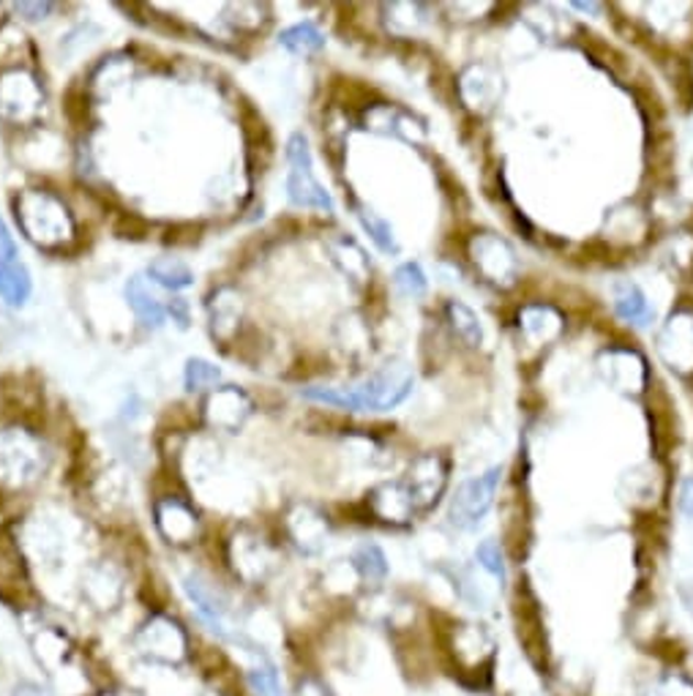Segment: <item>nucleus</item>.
I'll return each instance as SVG.
<instances>
[{"label": "nucleus", "mask_w": 693, "mask_h": 696, "mask_svg": "<svg viewBox=\"0 0 693 696\" xmlns=\"http://www.w3.org/2000/svg\"><path fill=\"white\" fill-rule=\"evenodd\" d=\"M186 593L195 601V607L200 609V615L210 622L213 631H219L221 637H227V604L213 587L208 585L200 576H186Z\"/></svg>", "instance_id": "nucleus-19"}, {"label": "nucleus", "mask_w": 693, "mask_h": 696, "mask_svg": "<svg viewBox=\"0 0 693 696\" xmlns=\"http://www.w3.org/2000/svg\"><path fill=\"white\" fill-rule=\"evenodd\" d=\"M249 412H252V401L246 399V394H243V390L221 388L208 399L206 418H208L210 427L238 429L243 421H246Z\"/></svg>", "instance_id": "nucleus-16"}, {"label": "nucleus", "mask_w": 693, "mask_h": 696, "mask_svg": "<svg viewBox=\"0 0 693 696\" xmlns=\"http://www.w3.org/2000/svg\"><path fill=\"white\" fill-rule=\"evenodd\" d=\"M331 254H333V259H337L339 268H342L350 279L366 281L369 274H372L366 254H363L361 246H358L355 241H350V237H339V241L331 246Z\"/></svg>", "instance_id": "nucleus-24"}, {"label": "nucleus", "mask_w": 693, "mask_h": 696, "mask_svg": "<svg viewBox=\"0 0 693 696\" xmlns=\"http://www.w3.org/2000/svg\"><path fill=\"white\" fill-rule=\"evenodd\" d=\"M678 506H680V511L685 513V517L693 519V478L683 480V486H680Z\"/></svg>", "instance_id": "nucleus-35"}, {"label": "nucleus", "mask_w": 693, "mask_h": 696, "mask_svg": "<svg viewBox=\"0 0 693 696\" xmlns=\"http://www.w3.org/2000/svg\"><path fill=\"white\" fill-rule=\"evenodd\" d=\"M278 44L284 49H289L293 55H311V53H320L326 47V36L317 31L311 22H300V25L287 27V31L278 36Z\"/></svg>", "instance_id": "nucleus-25"}, {"label": "nucleus", "mask_w": 693, "mask_h": 696, "mask_svg": "<svg viewBox=\"0 0 693 696\" xmlns=\"http://www.w3.org/2000/svg\"><path fill=\"white\" fill-rule=\"evenodd\" d=\"M451 655L459 670H462V675H479L492 664L494 642L481 626L462 622V626L451 631Z\"/></svg>", "instance_id": "nucleus-11"}, {"label": "nucleus", "mask_w": 693, "mask_h": 696, "mask_svg": "<svg viewBox=\"0 0 693 696\" xmlns=\"http://www.w3.org/2000/svg\"><path fill=\"white\" fill-rule=\"evenodd\" d=\"M33 281L31 274L22 263L9 265V268H0V298H3L9 307H22V303L31 298Z\"/></svg>", "instance_id": "nucleus-23"}, {"label": "nucleus", "mask_w": 693, "mask_h": 696, "mask_svg": "<svg viewBox=\"0 0 693 696\" xmlns=\"http://www.w3.org/2000/svg\"><path fill=\"white\" fill-rule=\"evenodd\" d=\"M138 650L145 659L158 661V664H180L186 659L189 642L178 622L156 615L140 628Z\"/></svg>", "instance_id": "nucleus-7"}, {"label": "nucleus", "mask_w": 693, "mask_h": 696, "mask_svg": "<svg viewBox=\"0 0 693 696\" xmlns=\"http://www.w3.org/2000/svg\"><path fill=\"white\" fill-rule=\"evenodd\" d=\"M396 290L405 298H420L426 296V274L418 263H405L396 268L394 274Z\"/></svg>", "instance_id": "nucleus-29"}, {"label": "nucleus", "mask_w": 693, "mask_h": 696, "mask_svg": "<svg viewBox=\"0 0 693 696\" xmlns=\"http://www.w3.org/2000/svg\"><path fill=\"white\" fill-rule=\"evenodd\" d=\"M598 372L609 388L625 396H641L647 388V364L636 350L609 347L598 355Z\"/></svg>", "instance_id": "nucleus-9"}, {"label": "nucleus", "mask_w": 693, "mask_h": 696, "mask_svg": "<svg viewBox=\"0 0 693 696\" xmlns=\"http://www.w3.org/2000/svg\"><path fill=\"white\" fill-rule=\"evenodd\" d=\"M287 162H289V175H287L289 202L298 208L333 213V200L326 191V186L317 180L315 167H311L309 143H306L304 134H293V137H289Z\"/></svg>", "instance_id": "nucleus-3"}, {"label": "nucleus", "mask_w": 693, "mask_h": 696, "mask_svg": "<svg viewBox=\"0 0 693 696\" xmlns=\"http://www.w3.org/2000/svg\"><path fill=\"white\" fill-rule=\"evenodd\" d=\"M446 320L451 325V331L457 333V339H462L468 347H481L484 344V328H481L479 314L462 301H448L446 307Z\"/></svg>", "instance_id": "nucleus-22"}, {"label": "nucleus", "mask_w": 693, "mask_h": 696, "mask_svg": "<svg viewBox=\"0 0 693 696\" xmlns=\"http://www.w3.org/2000/svg\"><path fill=\"white\" fill-rule=\"evenodd\" d=\"M656 350L661 355L663 364L678 375L691 377L693 375V311L678 309L669 314L663 328L658 331Z\"/></svg>", "instance_id": "nucleus-6"}, {"label": "nucleus", "mask_w": 693, "mask_h": 696, "mask_svg": "<svg viewBox=\"0 0 693 696\" xmlns=\"http://www.w3.org/2000/svg\"><path fill=\"white\" fill-rule=\"evenodd\" d=\"M249 686L257 696H282V683H278V672L271 661H260L252 672H249Z\"/></svg>", "instance_id": "nucleus-30"}, {"label": "nucleus", "mask_w": 693, "mask_h": 696, "mask_svg": "<svg viewBox=\"0 0 693 696\" xmlns=\"http://www.w3.org/2000/svg\"><path fill=\"white\" fill-rule=\"evenodd\" d=\"M289 535L298 543L304 552L315 554L326 546L328 541V522L320 511H315L311 506H298L293 513H289Z\"/></svg>", "instance_id": "nucleus-17"}, {"label": "nucleus", "mask_w": 693, "mask_h": 696, "mask_svg": "<svg viewBox=\"0 0 693 696\" xmlns=\"http://www.w3.org/2000/svg\"><path fill=\"white\" fill-rule=\"evenodd\" d=\"M156 522L169 543H189L197 539V517L175 497L158 506Z\"/></svg>", "instance_id": "nucleus-18"}, {"label": "nucleus", "mask_w": 693, "mask_h": 696, "mask_svg": "<svg viewBox=\"0 0 693 696\" xmlns=\"http://www.w3.org/2000/svg\"><path fill=\"white\" fill-rule=\"evenodd\" d=\"M352 565H355L358 576H361L366 585H383L385 576H388V560H385L383 549L369 543V546H361L355 554H352Z\"/></svg>", "instance_id": "nucleus-26"}, {"label": "nucleus", "mask_w": 693, "mask_h": 696, "mask_svg": "<svg viewBox=\"0 0 693 696\" xmlns=\"http://www.w3.org/2000/svg\"><path fill=\"white\" fill-rule=\"evenodd\" d=\"M366 129L380 134H388V137H399L410 145L426 143V123L418 115H413L410 110L396 104H374L369 107L366 115H363Z\"/></svg>", "instance_id": "nucleus-13"}, {"label": "nucleus", "mask_w": 693, "mask_h": 696, "mask_svg": "<svg viewBox=\"0 0 693 696\" xmlns=\"http://www.w3.org/2000/svg\"><path fill=\"white\" fill-rule=\"evenodd\" d=\"M459 96L475 115H488L503 96V77L486 64H473L459 77Z\"/></svg>", "instance_id": "nucleus-12"}, {"label": "nucleus", "mask_w": 693, "mask_h": 696, "mask_svg": "<svg viewBox=\"0 0 693 696\" xmlns=\"http://www.w3.org/2000/svg\"><path fill=\"white\" fill-rule=\"evenodd\" d=\"M647 696H693V683L683 675H667L650 688Z\"/></svg>", "instance_id": "nucleus-33"}, {"label": "nucleus", "mask_w": 693, "mask_h": 696, "mask_svg": "<svg viewBox=\"0 0 693 696\" xmlns=\"http://www.w3.org/2000/svg\"><path fill=\"white\" fill-rule=\"evenodd\" d=\"M127 298H129V307L134 309V314H138L140 320L145 322V325H151V328L164 325V320H167V309H164L162 301H158V298L153 296L151 290H147V285L142 276L129 279Z\"/></svg>", "instance_id": "nucleus-21"}, {"label": "nucleus", "mask_w": 693, "mask_h": 696, "mask_svg": "<svg viewBox=\"0 0 693 696\" xmlns=\"http://www.w3.org/2000/svg\"><path fill=\"white\" fill-rule=\"evenodd\" d=\"M358 219H361L363 230L369 232V237H372V241L377 243L380 252H385V254L399 252V243H396L394 230H391V224L385 222L383 217H377V213L369 211V208L358 206Z\"/></svg>", "instance_id": "nucleus-28"}, {"label": "nucleus", "mask_w": 693, "mask_h": 696, "mask_svg": "<svg viewBox=\"0 0 693 696\" xmlns=\"http://www.w3.org/2000/svg\"><path fill=\"white\" fill-rule=\"evenodd\" d=\"M416 377L405 364H388L385 369L374 372L369 380L350 388H304L300 394L320 405L342 407V410H394L413 394Z\"/></svg>", "instance_id": "nucleus-1"}, {"label": "nucleus", "mask_w": 693, "mask_h": 696, "mask_svg": "<svg viewBox=\"0 0 693 696\" xmlns=\"http://www.w3.org/2000/svg\"><path fill=\"white\" fill-rule=\"evenodd\" d=\"M295 696H331V694H328V688L322 686L320 681H315V677H306V681L298 683V692H295Z\"/></svg>", "instance_id": "nucleus-36"}, {"label": "nucleus", "mask_w": 693, "mask_h": 696, "mask_svg": "<svg viewBox=\"0 0 693 696\" xmlns=\"http://www.w3.org/2000/svg\"><path fill=\"white\" fill-rule=\"evenodd\" d=\"M565 328V320L549 303H530L519 311V333L532 347H547Z\"/></svg>", "instance_id": "nucleus-15"}, {"label": "nucleus", "mask_w": 693, "mask_h": 696, "mask_svg": "<svg viewBox=\"0 0 693 696\" xmlns=\"http://www.w3.org/2000/svg\"><path fill=\"white\" fill-rule=\"evenodd\" d=\"M221 380V372L213 364L202 358H191L186 364V388L189 390H206L216 388V383Z\"/></svg>", "instance_id": "nucleus-31"}, {"label": "nucleus", "mask_w": 693, "mask_h": 696, "mask_svg": "<svg viewBox=\"0 0 693 696\" xmlns=\"http://www.w3.org/2000/svg\"><path fill=\"white\" fill-rule=\"evenodd\" d=\"M16 222L38 246L55 248L74 235L69 211L50 191H22L14 200Z\"/></svg>", "instance_id": "nucleus-2"}, {"label": "nucleus", "mask_w": 693, "mask_h": 696, "mask_svg": "<svg viewBox=\"0 0 693 696\" xmlns=\"http://www.w3.org/2000/svg\"><path fill=\"white\" fill-rule=\"evenodd\" d=\"M147 276H151L156 285L167 287V290H186V287H191V281H195V274H191L180 259L173 257L156 259V263L147 268Z\"/></svg>", "instance_id": "nucleus-27"}, {"label": "nucleus", "mask_w": 693, "mask_h": 696, "mask_svg": "<svg viewBox=\"0 0 693 696\" xmlns=\"http://www.w3.org/2000/svg\"><path fill=\"white\" fill-rule=\"evenodd\" d=\"M579 11H601L598 3H573Z\"/></svg>", "instance_id": "nucleus-38"}, {"label": "nucleus", "mask_w": 693, "mask_h": 696, "mask_svg": "<svg viewBox=\"0 0 693 696\" xmlns=\"http://www.w3.org/2000/svg\"><path fill=\"white\" fill-rule=\"evenodd\" d=\"M468 257L473 263L475 274L492 287H514L519 279V257H516L514 246L505 237L492 235V232H481L473 235L468 243Z\"/></svg>", "instance_id": "nucleus-4"}, {"label": "nucleus", "mask_w": 693, "mask_h": 696, "mask_svg": "<svg viewBox=\"0 0 693 696\" xmlns=\"http://www.w3.org/2000/svg\"><path fill=\"white\" fill-rule=\"evenodd\" d=\"M448 460L442 454H424L413 462L410 473L402 484L410 491L416 511H429L437 500L442 497L448 486Z\"/></svg>", "instance_id": "nucleus-10"}, {"label": "nucleus", "mask_w": 693, "mask_h": 696, "mask_svg": "<svg viewBox=\"0 0 693 696\" xmlns=\"http://www.w3.org/2000/svg\"><path fill=\"white\" fill-rule=\"evenodd\" d=\"M16 263V243L11 237L9 228L0 222V268H9V265Z\"/></svg>", "instance_id": "nucleus-34"}, {"label": "nucleus", "mask_w": 693, "mask_h": 696, "mask_svg": "<svg viewBox=\"0 0 693 696\" xmlns=\"http://www.w3.org/2000/svg\"><path fill=\"white\" fill-rule=\"evenodd\" d=\"M44 93L36 77L28 71H6L0 75V115L14 123H31L42 110Z\"/></svg>", "instance_id": "nucleus-8"}, {"label": "nucleus", "mask_w": 693, "mask_h": 696, "mask_svg": "<svg viewBox=\"0 0 693 696\" xmlns=\"http://www.w3.org/2000/svg\"><path fill=\"white\" fill-rule=\"evenodd\" d=\"M499 480H503V467H492L484 475H475L459 486L451 500V511H448L459 530H473L484 522L488 508L494 506V497H497Z\"/></svg>", "instance_id": "nucleus-5"}, {"label": "nucleus", "mask_w": 693, "mask_h": 696, "mask_svg": "<svg viewBox=\"0 0 693 696\" xmlns=\"http://www.w3.org/2000/svg\"><path fill=\"white\" fill-rule=\"evenodd\" d=\"M612 298H615V311L625 322H630V325H650L652 307L636 281H617L615 290H612Z\"/></svg>", "instance_id": "nucleus-20"}, {"label": "nucleus", "mask_w": 693, "mask_h": 696, "mask_svg": "<svg viewBox=\"0 0 693 696\" xmlns=\"http://www.w3.org/2000/svg\"><path fill=\"white\" fill-rule=\"evenodd\" d=\"M369 508L374 517L385 524H407L416 517V502H413L410 491L402 480H391V484H380L377 489L369 495Z\"/></svg>", "instance_id": "nucleus-14"}, {"label": "nucleus", "mask_w": 693, "mask_h": 696, "mask_svg": "<svg viewBox=\"0 0 693 696\" xmlns=\"http://www.w3.org/2000/svg\"><path fill=\"white\" fill-rule=\"evenodd\" d=\"M11 696H44V692L38 686H31V683H22Z\"/></svg>", "instance_id": "nucleus-37"}, {"label": "nucleus", "mask_w": 693, "mask_h": 696, "mask_svg": "<svg viewBox=\"0 0 693 696\" xmlns=\"http://www.w3.org/2000/svg\"><path fill=\"white\" fill-rule=\"evenodd\" d=\"M475 557H479V563L484 565L494 579L505 582V563H503V552H499L497 543H494L492 539L484 541L479 549H475Z\"/></svg>", "instance_id": "nucleus-32"}]
</instances>
